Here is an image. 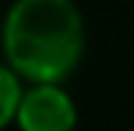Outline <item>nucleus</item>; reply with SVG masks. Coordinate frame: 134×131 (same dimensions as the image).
<instances>
[{"label":"nucleus","mask_w":134,"mask_h":131,"mask_svg":"<svg viewBox=\"0 0 134 131\" xmlns=\"http://www.w3.org/2000/svg\"><path fill=\"white\" fill-rule=\"evenodd\" d=\"M22 90H25V87H22V79L5 63H0V131L14 123Z\"/></svg>","instance_id":"nucleus-3"},{"label":"nucleus","mask_w":134,"mask_h":131,"mask_svg":"<svg viewBox=\"0 0 134 131\" xmlns=\"http://www.w3.org/2000/svg\"><path fill=\"white\" fill-rule=\"evenodd\" d=\"M14 123L19 131H74L77 104L60 85H30L22 90Z\"/></svg>","instance_id":"nucleus-2"},{"label":"nucleus","mask_w":134,"mask_h":131,"mask_svg":"<svg viewBox=\"0 0 134 131\" xmlns=\"http://www.w3.org/2000/svg\"><path fill=\"white\" fill-rule=\"evenodd\" d=\"M5 66L33 85H60L80 66L85 22L74 0H14L0 27Z\"/></svg>","instance_id":"nucleus-1"}]
</instances>
